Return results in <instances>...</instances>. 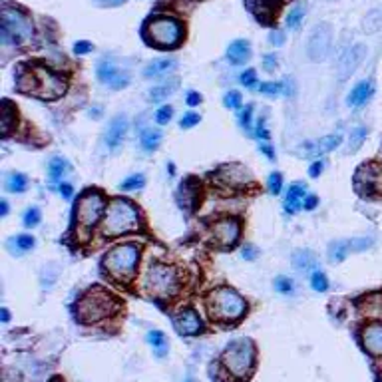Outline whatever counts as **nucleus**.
<instances>
[{
    "label": "nucleus",
    "mask_w": 382,
    "mask_h": 382,
    "mask_svg": "<svg viewBox=\"0 0 382 382\" xmlns=\"http://www.w3.org/2000/svg\"><path fill=\"white\" fill-rule=\"evenodd\" d=\"M331 42H333V26L329 22H320L313 28L307 40V56L315 62H322L331 52Z\"/></svg>",
    "instance_id": "nucleus-11"
},
{
    "label": "nucleus",
    "mask_w": 382,
    "mask_h": 382,
    "mask_svg": "<svg viewBox=\"0 0 382 382\" xmlns=\"http://www.w3.org/2000/svg\"><path fill=\"white\" fill-rule=\"evenodd\" d=\"M140 227V212L138 207L127 199H114L106 209V219L102 225V233L106 237H118V235L136 231Z\"/></svg>",
    "instance_id": "nucleus-5"
},
{
    "label": "nucleus",
    "mask_w": 382,
    "mask_h": 382,
    "mask_svg": "<svg viewBox=\"0 0 382 382\" xmlns=\"http://www.w3.org/2000/svg\"><path fill=\"white\" fill-rule=\"evenodd\" d=\"M0 313H2V322H8V320H10V313H8V309H2Z\"/></svg>",
    "instance_id": "nucleus-63"
},
{
    "label": "nucleus",
    "mask_w": 382,
    "mask_h": 382,
    "mask_svg": "<svg viewBox=\"0 0 382 382\" xmlns=\"http://www.w3.org/2000/svg\"><path fill=\"white\" fill-rule=\"evenodd\" d=\"M247 10L265 26L273 24L283 8V0H245Z\"/></svg>",
    "instance_id": "nucleus-14"
},
{
    "label": "nucleus",
    "mask_w": 382,
    "mask_h": 382,
    "mask_svg": "<svg viewBox=\"0 0 382 382\" xmlns=\"http://www.w3.org/2000/svg\"><path fill=\"white\" fill-rule=\"evenodd\" d=\"M251 118H253V106H245L239 112V124L245 129L251 127Z\"/></svg>",
    "instance_id": "nucleus-46"
},
{
    "label": "nucleus",
    "mask_w": 382,
    "mask_h": 382,
    "mask_svg": "<svg viewBox=\"0 0 382 382\" xmlns=\"http://www.w3.org/2000/svg\"><path fill=\"white\" fill-rule=\"evenodd\" d=\"M144 186H146V177H144L142 173H136V175H129L127 179H124L120 188L124 191H133L144 188Z\"/></svg>",
    "instance_id": "nucleus-36"
},
{
    "label": "nucleus",
    "mask_w": 382,
    "mask_h": 382,
    "mask_svg": "<svg viewBox=\"0 0 382 382\" xmlns=\"http://www.w3.org/2000/svg\"><path fill=\"white\" fill-rule=\"evenodd\" d=\"M251 173L245 170L243 166H225L223 170H221V175H219V179L223 181V183H227V186H231V188H243V186H249L251 183V177H249Z\"/></svg>",
    "instance_id": "nucleus-23"
},
{
    "label": "nucleus",
    "mask_w": 382,
    "mask_h": 382,
    "mask_svg": "<svg viewBox=\"0 0 382 382\" xmlns=\"http://www.w3.org/2000/svg\"><path fill=\"white\" fill-rule=\"evenodd\" d=\"M269 40H271V44H275V46H281L283 40H285V36H283V32H271L269 34Z\"/></svg>",
    "instance_id": "nucleus-58"
},
{
    "label": "nucleus",
    "mask_w": 382,
    "mask_h": 382,
    "mask_svg": "<svg viewBox=\"0 0 382 382\" xmlns=\"http://www.w3.org/2000/svg\"><path fill=\"white\" fill-rule=\"evenodd\" d=\"M241 84L245 86V88H253L257 84V72H255L253 68L251 70H245L241 74Z\"/></svg>",
    "instance_id": "nucleus-47"
},
{
    "label": "nucleus",
    "mask_w": 382,
    "mask_h": 382,
    "mask_svg": "<svg viewBox=\"0 0 382 382\" xmlns=\"http://www.w3.org/2000/svg\"><path fill=\"white\" fill-rule=\"evenodd\" d=\"M173 66H175V60H153V62L148 64V68L144 70V76H146V78H157L160 74H166Z\"/></svg>",
    "instance_id": "nucleus-32"
},
{
    "label": "nucleus",
    "mask_w": 382,
    "mask_h": 382,
    "mask_svg": "<svg viewBox=\"0 0 382 382\" xmlns=\"http://www.w3.org/2000/svg\"><path fill=\"white\" fill-rule=\"evenodd\" d=\"M34 36V26L21 10L12 6L2 8V44H28Z\"/></svg>",
    "instance_id": "nucleus-8"
},
{
    "label": "nucleus",
    "mask_w": 382,
    "mask_h": 382,
    "mask_svg": "<svg viewBox=\"0 0 382 382\" xmlns=\"http://www.w3.org/2000/svg\"><path fill=\"white\" fill-rule=\"evenodd\" d=\"M372 94H374V84L366 80V82H361V84L355 86V88L351 90V96H348L346 102H348V106H364V104L370 100Z\"/></svg>",
    "instance_id": "nucleus-25"
},
{
    "label": "nucleus",
    "mask_w": 382,
    "mask_h": 382,
    "mask_svg": "<svg viewBox=\"0 0 382 382\" xmlns=\"http://www.w3.org/2000/svg\"><path fill=\"white\" fill-rule=\"evenodd\" d=\"M199 195H201L199 183H197L195 179H188V181H183V183L179 186L175 199H177V203H179L181 209L193 212V209H197V205H199Z\"/></svg>",
    "instance_id": "nucleus-20"
},
{
    "label": "nucleus",
    "mask_w": 382,
    "mask_h": 382,
    "mask_svg": "<svg viewBox=\"0 0 382 382\" xmlns=\"http://www.w3.org/2000/svg\"><path fill=\"white\" fill-rule=\"evenodd\" d=\"M16 247H18L21 251H30V249L36 247V239H34L32 235H18V237H16Z\"/></svg>",
    "instance_id": "nucleus-42"
},
{
    "label": "nucleus",
    "mask_w": 382,
    "mask_h": 382,
    "mask_svg": "<svg viewBox=\"0 0 382 382\" xmlns=\"http://www.w3.org/2000/svg\"><path fill=\"white\" fill-rule=\"evenodd\" d=\"M94 2H98L100 6H122L126 0H94Z\"/></svg>",
    "instance_id": "nucleus-60"
},
{
    "label": "nucleus",
    "mask_w": 382,
    "mask_h": 382,
    "mask_svg": "<svg viewBox=\"0 0 382 382\" xmlns=\"http://www.w3.org/2000/svg\"><path fill=\"white\" fill-rule=\"evenodd\" d=\"M212 235L221 247L229 249L237 243V239L241 235V225L237 219H221L212 227Z\"/></svg>",
    "instance_id": "nucleus-16"
},
{
    "label": "nucleus",
    "mask_w": 382,
    "mask_h": 382,
    "mask_svg": "<svg viewBox=\"0 0 382 382\" xmlns=\"http://www.w3.org/2000/svg\"><path fill=\"white\" fill-rule=\"evenodd\" d=\"M0 127H2V138L10 133L12 127H16V110L10 102H2V112H0Z\"/></svg>",
    "instance_id": "nucleus-27"
},
{
    "label": "nucleus",
    "mask_w": 382,
    "mask_h": 382,
    "mask_svg": "<svg viewBox=\"0 0 382 382\" xmlns=\"http://www.w3.org/2000/svg\"><path fill=\"white\" fill-rule=\"evenodd\" d=\"M293 267L298 271H309L315 267V255L309 249H297L293 253Z\"/></svg>",
    "instance_id": "nucleus-28"
},
{
    "label": "nucleus",
    "mask_w": 382,
    "mask_h": 382,
    "mask_svg": "<svg viewBox=\"0 0 382 382\" xmlns=\"http://www.w3.org/2000/svg\"><path fill=\"white\" fill-rule=\"evenodd\" d=\"M140 251L142 247L138 243H122L112 247L104 257V271L118 283H127L131 277L136 275V267L140 261Z\"/></svg>",
    "instance_id": "nucleus-4"
},
{
    "label": "nucleus",
    "mask_w": 382,
    "mask_h": 382,
    "mask_svg": "<svg viewBox=\"0 0 382 382\" xmlns=\"http://www.w3.org/2000/svg\"><path fill=\"white\" fill-rule=\"evenodd\" d=\"M144 287H146L149 295H153V297L170 298L179 289V275L170 265L155 263V265L149 267V271L146 273Z\"/></svg>",
    "instance_id": "nucleus-9"
},
{
    "label": "nucleus",
    "mask_w": 382,
    "mask_h": 382,
    "mask_svg": "<svg viewBox=\"0 0 382 382\" xmlns=\"http://www.w3.org/2000/svg\"><path fill=\"white\" fill-rule=\"evenodd\" d=\"M275 289L283 295H291L295 291V283L291 277H277L275 279Z\"/></svg>",
    "instance_id": "nucleus-37"
},
{
    "label": "nucleus",
    "mask_w": 382,
    "mask_h": 382,
    "mask_svg": "<svg viewBox=\"0 0 382 382\" xmlns=\"http://www.w3.org/2000/svg\"><path fill=\"white\" fill-rule=\"evenodd\" d=\"M251 56V46L247 40H235L227 48V58L231 64H245Z\"/></svg>",
    "instance_id": "nucleus-26"
},
{
    "label": "nucleus",
    "mask_w": 382,
    "mask_h": 382,
    "mask_svg": "<svg viewBox=\"0 0 382 382\" xmlns=\"http://www.w3.org/2000/svg\"><path fill=\"white\" fill-rule=\"evenodd\" d=\"M372 245L370 237H359V239H344V241H337L329 247V259L331 263H340L344 261L348 255L364 251Z\"/></svg>",
    "instance_id": "nucleus-13"
},
{
    "label": "nucleus",
    "mask_w": 382,
    "mask_h": 382,
    "mask_svg": "<svg viewBox=\"0 0 382 382\" xmlns=\"http://www.w3.org/2000/svg\"><path fill=\"white\" fill-rule=\"evenodd\" d=\"M207 313L215 322H235L247 313V303L229 287H217L207 295Z\"/></svg>",
    "instance_id": "nucleus-3"
},
{
    "label": "nucleus",
    "mask_w": 382,
    "mask_h": 382,
    "mask_svg": "<svg viewBox=\"0 0 382 382\" xmlns=\"http://www.w3.org/2000/svg\"><path fill=\"white\" fill-rule=\"evenodd\" d=\"M364 56H366V46H364V44H355L353 48H348V50L342 54L339 68H337V74H339L340 82L348 80V78L355 74V70L361 66Z\"/></svg>",
    "instance_id": "nucleus-15"
},
{
    "label": "nucleus",
    "mask_w": 382,
    "mask_h": 382,
    "mask_svg": "<svg viewBox=\"0 0 382 382\" xmlns=\"http://www.w3.org/2000/svg\"><path fill=\"white\" fill-rule=\"evenodd\" d=\"M382 186V170L374 164L362 166L357 171L355 177V188L361 195H374L377 191H381Z\"/></svg>",
    "instance_id": "nucleus-12"
},
{
    "label": "nucleus",
    "mask_w": 382,
    "mask_h": 382,
    "mask_svg": "<svg viewBox=\"0 0 382 382\" xmlns=\"http://www.w3.org/2000/svg\"><path fill=\"white\" fill-rule=\"evenodd\" d=\"M362 346L366 353L382 357V322H370L362 329Z\"/></svg>",
    "instance_id": "nucleus-22"
},
{
    "label": "nucleus",
    "mask_w": 382,
    "mask_h": 382,
    "mask_svg": "<svg viewBox=\"0 0 382 382\" xmlns=\"http://www.w3.org/2000/svg\"><path fill=\"white\" fill-rule=\"evenodd\" d=\"M68 170H70V164H68V160H64V157H54V160L50 162V166H48V173H50V179H52V181L62 179V175Z\"/></svg>",
    "instance_id": "nucleus-33"
},
{
    "label": "nucleus",
    "mask_w": 382,
    "mask_h": 382,
    "mask_svg": "<svg viewBox=\"0 0 382 382\" xmlns=\"http://www.w3.org/2000/svg\"><path fill=\"white\" fill-rule=\"evenodd\" d=\"M317 205H318L317 195H307V197H305V203H303V207H305L307 212H313V209H315Z\"/></svg>",
    "instance_id": "nucleus-53"
},
{
    "label": "nucleus",
    "mask_w": 382,
    "mask_h": 382,
    "mask_svg": "<svg viewBox=\"0 0 382 382\" xmlns=\"http://www.w3.org/2000/svg\"><path fill=\"white\" fill-rule=\"evenodd\" d=\"M322 168H324V164H322V162H315V164L309 168V175H311V177H318V175H320V171H322Z\"/></svg>",
    "instance_id": "nucleus-55"
},
{
    "label": "nucleus",
    "mask_w": 382,
    "mask_h": 382,
    "mask_svg": "<svg viewBox=\"0 0 382 382\" xmlns=\"http://www.w3.org/2000/svg\"><path fill=\"white\" fill-rule=\"evenodd\" d=\"M221 364L231 379H245L255 368V344L249 339L233 340L221 355Z\"/></svg>",
    "instance_id": "nucleus-7"
},
{
    "label": "nucleus",
    "mask_w": 382,
    "mask_h": 382,
    "mask_svg": "<svg viewBox=\"0 0 382 382\" xmlns=\"http://www.w3.org/2000/svg\"><path fill=\"white\" fill-rule=\"evenodd\" d=\"M144 36L151 46L171 50L183 40V26L181 22L168 16H151L144 26Z\"/></svg>",
    "instance_id": "nucleus-6"
},
{
    "label": "nucleus",
    "mask_w": 382,
    "mask_h": 382,
    "mask_svg": "<svg viewBox=\"0 0 382 382\" xmlns=\"http://www.w3.org/2000/svg\"><path fill=\"white\" fill-rule=\"evenodd\" d=\"M127 129H129V122H127L126 116H116L112 122H110V126L106 129V136H104V142H106V146L110 151H118V149L122 148V144H124V140H126L127 136Z\"/></svg>",
    "instance_id": "nucleus-18"
},
{
    "label": "nucleus",
    "mask_w": 382,
    "mask_h": 382,
    "mask_svg": "<svg viewBox=\"0 0 382 382\" xmlns=\"http://www.w3.org/2000/svg\"><path fill=\"white\" fill-rule=\"evenodd\" d=\"M281 88H283L281 84H271V82H269V84L259 86V90H261L263 94H267V96H277V94L281 92Z\"/></svg>",
    "instance_id": "nucleus-50"
},
{
    "label": "nucleus",
    "mask_w": 382,
    "mask_h": 382,
    "mask_svg": "<svg viewBox=\"0 0 382 382\" xmlns=\"http://www.w3.org/2000/svg\"><path fill=\"white\" fill-rule=\"evenodd\" d=\"M281 188H283V175H281L279 171H273V173L269 175V191H271L273 195H279V193H281Z\"/></svg>",
    "instance_id": "nucleus-44"
},
{
    "label": "nucleus",
    "mask_w": 382,
    "mask_h": 382,
    "mask_svg": "<svg viewBox=\"0 0 382 382\" xmlns=\"http://www.w3.org/2000/svg\"><path fill=\"white\" fill-rule=\"evenodd\" d=\"M186 102H188V106L193 107L201 102V98H199V94H197V92H190V94H188V98H186Z\"/></svg>",
    "instance_id": "nucleus-57"
},
{
    "label": "nucleus",
    "mask_w": 382,
    "mask_h": 382,
    "mask_svg": "<svg viewBox=\"0 0 382 382\" xmlns=\"http://www.w3.org/2000/svg\"><path fill=\"white\" fill-rule=\"evenodd\" d=\"M26 186H28V179L22 173H10L6 179V190L12 191V193H24Z\"/></svg>",
    "instance_id": "nucleus-34"
},
{
    "label": "nucleus",
    "mask_w": 382,
    "mask_h": 382,
    "mask_svg": "<svg viewBox=\"0 0 382 382\" xmlns=\"http://www.w3.org/2000/svg\"><path fill=\"white\" fill-rule=\"evenodd\" d=\"M173 327L181 337H195L203 331V322L193 309L181 311L177 317L173 318Z\"/></svg>",
    "instance_id": "nucleus-19"
},
{
    "label": "nucleus",
    "mask_w": 382,
    "mask_h": 382,
    "mask_svg": "<svg viewBox=\"0 0 382 382\" xmlns=\"http://www.w3.org/2000/svg\"><path fill=\"white\" fill-rule=\"evenodd\" d=\"M255 136H257L259 140H269V138H271V131L265 127V120H263V118L257 122V127H255Z\"/></svg>",
    "instance_id": "nucleus-49"
},
{
    "label": "nucleus",
    "mask_w": 382,
    "mask_h": 382,
    "mask_svg": "<svg viewBox=\"0 0 382 382\" xmlns=\"http://www.w3.org/2000/svg\"><path fill=\"white\" fill-rule=\"evenodd\" d=\"M52 382H62V381H60V379H54V381H52Z\"/></svg>",
    "instance_id": "nucleus-64"
},
{
    "label": "nucleus",
    "mask_w": 382,
    "mask_h": 382,
    "mask_svg": "<svg viewBox=\"0 0 382 382\" xmlns=\"http://www.w3.org/2000/svg\"><path fill=\"white\" fill-rule=\"evenodd\" d=\"M40 219H42V213L38 207H30L28 212L24 213V225L26 227H36L40 223Z\"/></svg>",
    "instance_id": "nucleus-41"
},
{
    "label": "nucleus",
    "mask_w": 382,
    "mask_h": 382,
    "mask_svg": "<svg viewBox=\"0 0 382 382\" xmlns=\"http://www.w3.org/2000/svg\"><path fill=\"white\" fill-rule=\"evenodd\" d=\"M171 116H173V107L162 106L160 110H157V114H155V122H157L160 126H166V124L171 120Z\"/></svg>",
    "instance_id": "nucleus-43"
},
{
    "label": "nucleus",
    "mask_w": 382,
    "mask_h": 382,
    "mask_svg": "<svg viewBox=\"0 0 382 382\" xmlns=\"http://www.w3.org/2000/svg\"><path fill=\"white\" fill-rule=\"evenodd\" d=\"M118 298L104 287H90L76 305V317L84 324H94L104 318L112 317L118 309Z\"/></svg>",
    "instance_id": "nucleus-2"
},
{
    "label": "nucleus",
    "mask_w": 382,
    "mask_h": 382,
    "mask_svg": "<svg viewBox=\"0 0 382 382\" xmlns=\"http://www.w3.org/2000/svg\"><path fill=\"white\" fill-rule=\"evenodd\" d=\"M98 78H100L102 84L112 88V90H122V88H126L131 82L129 74L122 72L116 64L112 62L98 64Z\"/></svg>",
    "instance_id": "nucleus-17"
},
{
    "label": "nucleus",
    "mask_w": 382,
    "mask_h": 382,
    "mask_svg": "<svg viewBox=\"0 0 382 382\" xmlns=\"http://www.w3.org/2000/svg\"><path fill=\"white\" fill-rule=\"evenodd\" d=\"M305 197H307V186L305 183H293L289 191H287V197H285V209L287 213H297L303 203H305Z\"/></svg>",
    "instance_id": "nucleus-24"
},
{
    "label": "nucleus",
    "mask_w": 382,
    "mask_h": 382,
    "mask_svg": "<svg viewBox=\"0 0 382 382\" xmlns=\"http://www.w3.org/2000/svg\"><path fill=\"white\" fill-rule=\"evenodd\" d=\"M177 86H179L177 80H170V82H166V84H160L155 86V88H151V90H149V102H162V100H166Z\"/></svg>",
    "instance_id": "nucleus-30"
},
{
    "label": "nucleus",
    "mask_w": 382,
    "mask_h": 382,
    "mask_svg": "<svg viewBox=\"0 0 382 382\" xmlns=\"http://www.w3.org/2000/svg\"><path fill=\"white\" fill-rule=\"evenodd\" d=\"M366 136H368V129H366V127H355V129L351 131V138H348V151H357V149L361 148L362 142L366 140Z\"/></svg>",
    "instance_id": "nucleus-35"
},
{
    "label": "nucleus",
    "mask_w": 382,
    "mask_h": 382,
    "mask_svg": "<svg viewBox=\"0 0 382 382\" xmlns=\"http://www.w3.org/2000/svg\"><path fill=\"white\" fill-rule=\"evenodd\" d=\"M106 209V199L98 190H88L76 203V225L82 231H92Z\"/></svg>",
    "instance_id": "nucleus-10"
},
{
    "label": "nucleus",
    "mask_w": 382,
    "mask_h": 382,
    "mask_svg": "<svg viewBox=\"0 0 382 382\" xmlns=\"http://www.w3.org/2000/svg\"><path fill=\"white\" fill-rule=\"evenodd\" d=\"M74 52H76V54H90V52H92V44L88 42V40L76 42L74 44Z\"/></svg>",
    "instance_id": "nucleus-51"
},
{
    "label": "nucleus",
    "mask_w": 382,
    "mask_h": 382,
    "mask_svg": "<svg viewBox=\"0 0 382 382\" xmlns=\"http://www.w3.org/2000/svg\"><path fill=\"white\" fill-rule=\"evenodd\" d=\"M162 138H164V133H162V129H157V127H148V129H144V131H142V148L148 149V151H153V149L160 146Z\"/></svg>",
    "instance_id": "nucleus-29"
},
{
    "label": "nucleus",
    "mask_w": 382,
    "mask_h": 382,
    "mask_svg": "<svg viewBox=\"0 0 382 382\" xmlns=\"http://www.w3.org/2000/svg\"><path fill=\"white\" fill-rule=\"evenodd\" d=\"M241 255H243V259H245V261H251V259L257 257V249H255L253 245H245V247H243V251H241Z\"/></svg>",
    "instance_id": "nucleus-54"
},
{
    "label": "nucleus",
    "mask_w": 382,
    "mask_h": 382,
    "mask_svg": "<svg viewBox=\"0 0 382 382\" xmlns=\"http://www.w3.org/2000/svg\"><path fill=\"white\" fill-rule=\"evenodd\" d=\"M60 195H62L64 199H72V195H74L72 186H70V183H62V186H60Z\"/></svg>",
    "instance_id": "nucleus-56"
},
{
    "label": "nucleus",
    "mask_w": 382,
    "mask_h": 382,
    "mask_svg": "<svg viewBox=\"0 0 382 382\" xmlns=\"http://www.w3.org/2000/svg\"><path fill=\"white\" fill-rule=\"evenodd\" d=\"M381 24L382 18L379 10H372V12L364 18V28H366V32H377V30L381 28Z\"/></svg>",
    "instance_id": "nucleus-39"
},
{
    "label": "nucleus",
    "mask_w": 382,
    "mask_h": 382,
    "mask_svg": "<svg viewBox=\"0 0 382 382\" xmlns=\"http://www.w3.org/2000/svg\"><path fill=\"white\" fill-rule=\"evenodd\" d=\"M148 342L155 348L157 357H166L168 355V339H166V335L162 331H149Z\"/></svg>",
    "instance_id": "nucleus-31"
},
{
    "label": "nucleus",
    "mask_w": 382,
    "mask_h": 382,
    "mask_svg": "<svg viewBox=\"0 0 382 382\" xmlns=\"http://www.w3.org/2000/svg\"><path fill=\"white\" fill-rule=\"evenodd\" d=\"M16 88L40 100H58L66 92V78L42 64H22L16 72Z\"/></svg>",
    "instance_id": "nucleus-1"
},
{
    "label": "nucleus",
    "mask_w": 382,
    "mask_h": 382,
    "mask_svg": "<svg viewBox=\"0 0 382 382\" xmlns=\"http://www.w3.org/2000/svg\"><path fill=\"white\" fill-rule=\"evenodd\" d=\"M340 142H342V136L340 133H331V136H324V138H320L317 142H307L303 151L309 157H320V155H324V153L339 148Z\"/></svg>",
    "instance_id": "nucleus-21"
},
{
    "label": "nucleus",
    "mask_w": 382,
    "mask_h": 382,
    "mask_svg": "<svg viewBox=\"0 0 382 382\" xmlns=\"http://www.w3.org/2000/svg\"><path fill=\"white\" fill-rule=\"evenodd\" d=\"M199 114H195V112H188L186 116H183V120H181V127L183 129H190V127L197 126L199 124Z\"/></svg>",
    "instance_id": "nucleus-48"
},
{
    "label": "nucleus",
    "mask_w": 382,
    "mask_h": 382,
    "mask_svg": "<svg viewBox=\"0 0 382 382\" xmlns=\"http://www.w3.org/2000/svg\"><path fill=\"white\" fill-rule=\"evenodd\" d=\"M243 104V96L237 92V90H231L227 96H225V106L227 107H233V110H239Z\"/></svg>",
    "instance_id": "nucleus-45"
},
{
    "label": "nucleus",
    "mask_w": 382,
    "mask_h": 382,
    "mask_svg": "<svg viewBox=\"0 0 382 382\" xmlns=\"http://www.w3.org/2000/svg\"><path fill=\"white\" fill-rule=\"evenodd\" d=\"M261 151H263L269 160H275V149H273V146H269V144H261Z\"/></svg>",
    "instance_id": "nucleus-59"
},
{
    "label": "nucleus",
    "mask_w": 382,
    "mask_h": 382,
    "mask_svg": "<svg viewBox=\"0 0 382 382\" xmlns=\"http://www.w3.org/2000/svg\"><path fill=\"white\" fill-rule=\"evenodd\" d=\"M311 285H313V289L318 291V293H324L327 289H329V279L327 275L322 273V271H315L313 277H311Z\"/></svg>",
    "instance_id": "nucleus-38"
},
{
    "label": "nucleus",
    "mask_w": 382,
    "mask_h": 382,
    "mask_svg": "<svg viewBox=\"0 0 382 382\" xmlns=\"http://www.w3.org/2000/svg\"><path fill=\"white\" fill-rule=\"evenodd\" d=\"M303 16H305V6H295L289 14H287V26L289 28H297L301 21H303Z\"/></svg>",
    "instance_id": "nucleus-40"
},
{
    "label": "nucleus",
    "mask_w": 382,
    "mask_h": 382,
    "mask_svg": "<svg viewBox=\"0 0 382 382\" xmlns=\"http://www.w3.org/2000/svg\"><path fill=\"white\" fill-rule=\"evenodd\" d=\"M0 207H2V209H0V215L4 217V215L8 213V203H6V199H2V201H0Z\"/></svg>",
    "instance_id": "nucleus-62"
},
{
    "label": "nucleus",
    "mask_w": 382,
    "mask_h": 382,
    "mask_svg": "<svg viewBox=\"0 0 382 382\" xmlns=\"http://www.w3.org/2000/svg\"><path fill=\"white\" fill-rule=\"evenodd\" d=\"M283 88H285V94H289V96H293V94H295V86H293V80H287Z\"/></svg>",
    "instance_id": "nucleus-61"
},
{
    "label": "nucleus",
    "mask_w": 382,
    "mask_h": 382,
    "mask_svg": "<svg viewBox=\"0 0 382 382\" xmlns=\"http://www.w3.org/2000/svg\"><path fill=\"white\" fill-rule=\"evenodd\" d=\"M263 66H265L267 72H273L277 68V54H267V56L263 58Z\"/></svg>",
    "instance_id": "nucleus-52"
}]
</instances>
